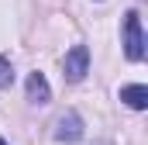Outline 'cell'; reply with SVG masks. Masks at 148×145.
Here are the masks:
<instances>
[{
	"label": "cell",
	"instance_id": "obj_1",
	"mask_svg": "<svg viewBox=\"0 0 148 145\" xmlns=\"http://www.w3.org/2000/svg\"><path fill=\"white\" fill-rule=\"evenodd\" d=\"M124 55L131 62H141L145 59V31H141V14L138 10H127L124 14Z\"/></svg>",
	"mask_w": 148,
	"mask_h": 145
},
{
	"label": "cell",
	"instance_id": "obj_8",
	"mask_svg": "<svg viewBox=\"0 0 148 145\" xmlns=\"http://www.w3.org/2000/svg\"><path fill=\"white\" fill-rule=\"evenodd\" d=\"M100 145H103V142H100Z\"/></svg>",
	"mask_w": 148,
	"mask_h": 145
},
{
	"label": "cell",
	"instance_id": "obj_5",
	"mask_svg": "<svg viewBox=\"0 0 148 145\" xmlns=\"http://www.w3.org/2000/svg\"><path fill=\"white\" fill-rule=\"evenodd\" d=\"M121 104H127L131 110H145L148 107V86L145 83H127V86H121Z\"/></svg>",
	"mask_w": 148,
	"mask_h": 145
},
{
	"label": "cell",
	"instance_id": "obj_2",
	"mask_svg": "<svg viewBox=\"0 0 148 145\" xmlns=\"http://www.w3.org/2000/svg\"><path fill=\"white\" fill-rule=\"evenodd\" d=\"M86 72H90V48L86 45H73L66 52V59H62V76L69 83H79Z\"/></svg>",
	"mask_w": 148,
	"mask_h": 145
},
{
	"label": "cell",
	"instance_id": "obj_7",
	"mask_svg": "<svg viewBox=\"0 0 148 145\" xmlns=\"http://www.w3.org/2000/svg\"><path fill=\"white\" fill-rule=\"evenodd\" d=\"M0 145H7V142H3V138H0Z\"/></svg>",
	"mask_w": 148,
	"mask_h": 145
},
{
	"label": "cell",
	"instance_id": "obj_6",
	"mask_svg": "<svg viewBox=\"0 0 148 145\" xmlns=\"http://www.w3.org/2000/svg\"><path fill=\"white\" fill-rule=\"evenodd\" d=\"M10 83H14V69H10V62L0 55V90H7Z\"/></svg>",
	"mask_w": 148,
	"mask_h": 145
},
{
	"label": "cell",
	"instance_id": "obj_4",
	"mask_svg": "<svg viewBox=\"0 0 148 145\" xmlns=\"http://www.w3.org/2000/svg\"><path fill=\"white\" fill-rule=\"evenodd\" d=\"M28 100L31 104H48L52 100V86H48V79H45V72H28Z\"/></svg>",
	"mask_w": 148,
	"mask_h": 145
},
{
	"label": "cell",
	"instance_id": "obj_3",
	"mask_svg": "<svg viewBox=\"0 0 148 145\" xmlns=\"http://www.w3.org/2000/svg\"><path fill=\"white\" fill-rule=\"evenodd\" d=\"M55 142H62V145L83 142V117H79L76 110H66V114L55 121Z\"/></svg>",
	"mask_w": 148,
	"mask_h": 145
}]
</instances>
